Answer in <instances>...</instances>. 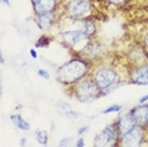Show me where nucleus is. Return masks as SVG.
<instances>
[{
  "label": "nucleus",
  "mask_w": 148,
  "mask_h": 147,
  "mask_svg": "<svg viewBox=\"0 0 148 147\" xmlns=\"http://www.w3.org/2000/svg\"><path fill=\"white\" fill-rule=\"evenodd\" d=\"M144 133H146V129L137 126L127 135L120 137L119 147H142L144 142V136H146Z\"/></svg>",
  "instance_id": "obj_7"
},
{
  "label": "nucleus",
  "mask_w": 148,
  "mask_h": 147,
  "mask_svg": "<svg viewBox=\"0 0 148 147\" xmlns=\"http://www.w3.org/2000/svg\"><path fill=\"white\" fill-rule=\"evenodd\" d=\"M90 76L101 90V95L110 94L113 90L122 86V78L118 70L112 65H96L91 70Z\"/></svg>",
  "instance_id": "obj_2"
},
{
  "label": "nucleus",
  "mask_w": 148,
  "mask_h": 147,
  "mask_svg": "<svg viewBox=\"0 0 148 147\" xmlns=\"http://www.w3.org/2000/svg\"><path fill=\"white\" fill-rule=\"evenodd\" d=\"M72 142H73V137H66V138H62L58 142V147H71Z\"/></svg>",
  "instance_id": "obj_20"
},
{
  "label": "nucleus",
  "mask_w": 148,
  "mask_h": 147,
  "mask_svg": "<svg viewBox=\"0 0 148 147\" xmlns=\"http://www.w3.org/2000/svg\"><path fill=\"white\" fill-rule=\"evenodd\" d=\"M70 91L80 103H91L94 100L99 99L100 96H103L101 90L90 75L86 76L85 79L80 80L72 88H70Z\"/></svg>",
  "instance_id": "obj_4"
},
{
  "label": "nucleus",
  "mask_w": 148,
  "mask_h": 147,
  "mask_svg": "<svg viewBox=\"0 0 148 147\" xmlns=\"http://www.w3.org/2000/svg\"><path fill=\"white\" fill-rule=\"evenodd\" d=\"M128 60L132 62V66L140 65V63L148 62V49L140 43V45H134L128 51Z\"/></svg>",
  "instance_id": "obj_10"
},
{
  "label": "nucleus",
  "mask_w": 148,
  "mask_h": 147,
  "mask_svg": "<svg viewBox=\"0 0 148 147\" xmlns=\"http://www.w3.org/2000/svg\"><path fill=\"white\" fill-rule=\"evenodd\" d=\"M127 82L132 85H148V62L132 66Z\"/></svg>",
  "instance_id": "obj_9"
},
{
  "label": "nucleus",
  "mask_w": 148,
  "mask_h": 147,
  "mask_svg": "<svg viewBox=\"0 0 148 147\" xmlns=\"http://www.w3.org/2000/svg\"><path fill=\"white\" fill-rule=\"evenodd\" d=\"M29 1L32 3V6H33V5H36L37 3H39V1H41V0H29Z\"/></svg>",
  "instance_id": "obj_33"
},
{
  "label": "nucleus",
  "mask_w": 148,
  "mask_h": 147,
  "mask_svg": "<svg viewBox=\"0 0 148 147\" xmlns=\"http://www.w3.org/2000/svg\"><path fill=\"white\" fill-rule=\"evenodd\" d=\"M92 67V62L87 61L80 56H76V57H72L65 63H62L56 70V79L61 85L66 86V88H72L80 80L89 76L91 74Z\"/></svg>",
  "instance_id": "obj_1"
},
{
  "label": "nucleus",
  "mask_w": 148,
  "mask_h": 147,
  "mask_svg": "<svg viewBox=\"0 0 148 147\" xmlns=\"http://www.w3.org/2000/svg\"><path fill=\"white\" fill-rule=\"evenodd\" d=\"M29 55H31V57L34 58V60L38 58V53H37L36 48H31V49H29Z\"/></svg>",
  "instance_id": "obj_27"
},
{
  "label": "nucleus",
  "mask_w": 148,
  "mask_h": 147,
  "mask_svg": "<svg viewBox=\"0 0 148 147\" xmlns=\"http://www.w3.org/2000/svg\"><path fill=\"white\" fill-rule=\"evenodd\" d=\"M61 1H65V0H61Z\"/></svg>",
  "instance_id": "obj_34"
},
{
  "label": "nucleus",
  "mask_w": 148,
  "mask_h": 147,
  "mask_svg": "<svg viewBox=\"0 0 148 147\" xmlns=\"http://www.w3.org/2000/svg\"><path fill=\"white\" fill-rule=\"evenodd\" d=\"M142 45L148 49V33H146V34H144V37L142 38Z\"/></svg>",
  "instance_id": "obj_28"
},
{
  "label": "nucleus",
  "mask_w": 148,
  "mask_h": 147,
  "mask_svg": "<svg viewBox=\"0 0 148 147\" xmlns=\"http://www.w3.org/2000/svg\"><path fill=\"white\" fill-rule=\"evenodd\" d=\"M75 24V29L81 31L89 39H92L96 37L97 33V24L92 18H86V19H81V21H72Z\"/></svg>",
  "instance_id": "obj_11"
},
{
  "label": "nucleus",
  "mask_w": 148,
  "mask_h": 147,
  "mask_svg": "<svg viewBox=\"0 0 148 147\" xmlns=\"http://www.w3.org/2000/svg\"><path fill=\"white\" fill-rule=\"evenodd\" d=\"M60 39H61L62 45L66 46L69 48H75L80 43H85L86 41H89V38L84 34L79 29H66L60 33Z\"/></svg>",
  "instance_id": "obj_8"
},
{
  "label": "nucleus",
  "mask_w": 148,
  "mask_h": 147,
  "mask_svg": "<svg viewBox=\"0 0 148 147\" xmlns=\"http://www.w3.org/2000/svg\"><path fill=\"white\" fill-rule=\"evenodd\" d=\"M115 126H116V129H118L119 136L122 137L124 135H127L128 132H130L132 129L136 128L137 123L133 119V117L130 115V113L128 112L127 114H123V115L118 117V119L115 121Z\"/></svg>",
  "instance_id": "obj_14"
},
{
  "label": "nucleus",
  "mask_w": 148,
  "mask_h": 147,
  "mask_svg": "<svg viewBox=\"0 0 148 147\" xmlns=\"http://www.w3.org/2000/svg\"><path fill=\"white\" fill-rule=\"evenodd\" d=\"M105 1L108 4L114 5V6H123V5H125L129 0H105Z\"/></svg>",
  "instance_id": "obj_23"
},
{
  "label": "nucleus",
  "mask_w": 148,
  "mask_h": 147,
  "mask_svg": "<svg viewBox=\"0 0 148 147\" xmlns=\"http://www.w3.org/2000/svg\"><path fill=\"white\" fill-rule=\"evenodd\" d=\"M51 42H52V38H51V37L47 36V34H42V36L36 41L34 48H46V47H48V46L51 45Z\"/></svg>",
  "instance_id": "obj_18"
},
{
  "label": "nucleus",
  "mask_w": 148,
  "mask_h": 147,
  "mask_svg": "<svg viewBox=\"0 0 148 147\" xmlns=\"http://www.w3.org/2000/svg\"><path fill=\"white\" fill-rule=\"evenodd\" d=\"M9 119H10V122L14 124V127L19 128L21 131H29V129H31L29 122L25 121V119L22 117V114H12L9 117Z\"/></svg>",
  "instance_id": "obj_16"
},
{
  "label": "nucleus",
  "mask_w": 148,
  "mask_h": 147,
  "mask_svg": "<svg viewBox=\"0 0 148 147\" xmlns=\"http://www.w3.org/2000/svg\"><path fill=\"white\" fill-rule=\"evenodd\" d=\"M0 63H1V65L3 63H5V58H4V56L3 55H0Z\"/></svg>",
  "instance_id": "obj_32"
},
{
  "label": "nucleus",
  "mask_w": 148,
  "mask_h": 147,
  "mask_svg": "<svg viewBox=\"0 0 148 147\" xmlns=\"http://www.w3.org/2000/svg\"><path fill=\"white\" fill-rule=\"evenodd\" d=\"M122 109H123V105H120V104H112V105H109V106H106L105 109L103 110V114H109V113H119V112H122Z\"/></svg>",
  "instance_id": "obj_19"
},
{
  "label": "nucleus",
  "mask_w": 148,
  "mask_h": 147,
  "mask_svg": "<svg viewBox=\"0 0 148 147\" xmlns=\"http://www.w3.org/2000/svg\"><path fill=\"white\" fill-rule=\"evenodd\" d=\"M1 3L6 6H10V0H1Z\"/></svg>",
  "instance_id": "obj_31"
},
{
  "label": "nucleus",
  "mask_w": 148,
  "mask_h": 147,
  "mask_svg": "<svg viewBox=\"0 0 148 147\" xmlns=\"http://www.w3.org/2000/svg\"><path fill=\"white\" fill-rule=\"evenodd\" d=\"M103 55V45L95 38L89 39L84 43L82 48L79 49V56L82 58L87 60L90 62H95L100 60Z\"/></svg>",
  "instance_id": "obj_6"
},
{
  "label": "nucleus",
  "mask_w": 148,
  "mask_h": 147,
  "mask_svg": "<svg viewBox=\"0 0 148 147\" xmlns=\"http://www.w3.org/2000/svg\"><path fill=\"white\" fill-rule=\"evenodd\" d=\"M60 6H62L61 0H41L32 8L34 12V15H38L43 14V13H57Z\"/></svg>",
  "instance_id": "obj_13"
},
{
  "label": "nucleus",
  "mask_w": 148,
  "mask_h": 147,
  "mask_svg": "<svg viewBox=\"0 0 148 147\" xmlns=\"http://www.w3.org/2000/svg\"><path fill=\"white\" fill-rule=\"evenodd\" d=\"M37 74H38L39 78H42L45 80H49V79H51V75H49V72L47 71L46 69H38V70H37Z\"/></svg>",
  "instance_id": "obj_22"
},
{
  "label": "nucleus",
  "mask_w": 148,
  "mask_h": 147,
  "mask_svg": "<svg viewBox=\"0 0 148 147\" xmlns=\"http://www.w3.org/2000/svg\"><path fill=\"white\" fill-rule=\"evenodd\" d=\"M36 25L41 31H49L57 22V13H43L34 16Z\"/></svg>",
  "instance_id": "obj_15"
},
{
  "label": "nucleus",
  "mask_w": 148,
  "mask_h": 147,
  "mask_svg": "<svg viewBox=\"0 0 148 147\" xmlns=\"http://www.w3.org/2000/svg\"><path fill=\"white\" fill-rule=\"evenodd\" d=\"M138 127L148 129V104H138L129 110Z\"/></svg>",
  "instance_id": "obj_12"
},
{
  "label": "nucleus",
  "mask_w": 148,
  "mask_h": 147,
  "mask_svg": "<svg viewBox=\"0 0 148 147\" xmlns=\"http://www.w3.org/2000/svg\"><path fill=\"white\" fill-rule=\"evenodd\" d=\"M119 139L120 136L118 133L115 122H113L96 133L94 138V147H119Z\"/></svg>",
  "instance_id": "obj_5"
},
{
  "label": "nucleus",
  "mask_w": 148,
  "mask_h": 147,
  "mask_svg": "<svg viewBox=\"0 0 148 147\" xmlns=\"http://www.w3.org/2000/svg\"><path fill=\"white\" fill-rule=\"evenodd\" d=\"M87 131H89V126H80V128L77 129V135L82 136V135H85Z\"/></svg>",
  "instance_id": "obj_25"
},
{
  "label": "nucleus",
  "mask_w": 148,
  "mask_h": 147,
  "mask_svg": "<svg viewBox=\"0 0 148 147\" xmlns=\"http://www.w3.org/2000/svg\"><path fill=\"white\" fill-rule=\"evenodd\" d=\"M67 118H71V119H77V118H80V113L79 112H76V110H73V109H70V110H67V112L63 113Z\"/></svg>",
  "instance_id": "obj_21"
},
{
  "label": "nucleus",
  "mask_w": 148,
  "mask_h": 147,
  "mask_svg": "<svg viewBox=\"0 0 148 147\" xmlns=\"http://www.w3.org/2000/svg\"><path fill=\"white\" fill-rule=\"evenodd\" d=\"M19 143H21V147H25V145H27V138H24V137H23Z\"/></svg>",
  "instance_id": "obj_30"
},
{
  "label": "nucleus",
  "mask_w": 148,
  "mask_h": 147,
  "mask_svg": "<svg viewBox=\"0 0 148 147\" xmlns=\"http://www.w3.org/2000/svg\"><path fill=\"white\" fill-rule=\"evenodd\" d=\"M75 147H85V139H84L82 137H80L75 143Z\"/></svg>",
  "instance_id": "obj_26"
},
{
  "label": "nucleus",
  "mask_w": 148,
  "mask_h": 147,
  "mask_svg": "<svg viewBox=\"0 0 148 147\" xmlns=\"http://www.w3.org/2000/svg\"><path fill=\"white\" fill-rule=\"evenodd\" d=\"M34 138H36V141L38 142L39 145H42L45 147L48 145V132H46L45 129L37 128L34 131Z\"/></svg>",
  "instance_id": "obj_17"
},
{
  "label": "nucleus",
  "mask_w": 148,
  "mask_h": 147,
  "mask_svg": "<svg viewBox=\"0 0 148 147\" xmlns=\"http://www.w3.org/2000/svg\"><path fill=\"white\" fill-rule=\"evenodd\" d=\"M57 108H58L60 110H61L62 113H65V112H67V110L72 109V108H71V105H70V104H67V103H58V105H57Z\"/></svg>",
  "instance_id": "obj_24"
},
{
  "label": "nucleus",
  "mask_w": 148,
  "mask_h": 147,
  "mask_svg": "<svg viewBox=\"0 0 148 147\" xmlns=\"http://www.w3.org/2000/svg\"><path fill=\"white\" fill-rule=\"evenodd\" d=\"M147 102H148V94H146V95H143V96H140L139 98V104H146Z\"/></svg>",
  "instance_id": "obj_29"
},
{
  "label": "nucleus",
  "mask_w": 148,
  "mask_h": 147,
  "mask_svg": "<svg viewBox=\"0 0 148 147\" xmlns=\"http://www.w3.org/2000/svg\"><path fill=\"white\" fill-rule=\"evenodd\" d=\"M95 12L94 0H65L62 1V13L71 21L92 18Z\"/></svg>",
  "instance_id": "obj_3"
}]
</instances>
